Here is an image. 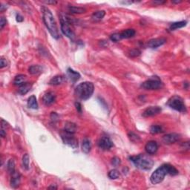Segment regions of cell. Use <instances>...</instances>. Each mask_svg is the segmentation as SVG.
Segmentation results:
<instances>
[{
	"mask_svg": "<svg viewBox=\"0 0 190 190\" xmlns=\"http://www.w3.org/2000/svg\"><path fill=\"white\" fill-rule=\"evenodd\" d=\"M135 35V30L134 29H127L120 33L122 39H128Z\"/></svg>",
	"mask_w": 190,
	"mask_h": 190,
	"instance_id": "25",
	"label": "cell"
},
{
	"mask_svg": "<svg viewBox=\"0 0 190 190\" xmlns=\"http://www.w3.org/2000/svg\"><path fill=\"white\" fill-rule=\"evenodd\" d=\"M140 54H141V51L138 48H134L130 51L129 56L131 57H137L140 56Z\"/></svg>",
	"mask_w": 190,
	"mask_h": 190,
	"instance_id": "33",
	"label": "cell"
},
{
	"mask_svg": "<svg viewBox=\"0 0 190 190\" xmlns=\"http://www.w3.org/2000/svg\"><path fill=\"white\" fill-rule=\"evenodd\" d=\"M48 189H57V186H49V187H48Z\"/></svg>",
	"mask_w": 190,
	"mask_h": 190,
	"instance_id": "45",
	"label": "cell"
},
{
	"mask_svg": "<svg viewBox=\"0 0 190 190\" xmlns=\"http://www.w3.org/2000/svg\"><path fill=\"white\" fill-rule=\"evenodd\" d=\"M173 3H175V4H178V3L182 2V1H172Z\"/></svg>",
	"mask_w": 190,
	"mask_h": 190,
	"instance_id": "46",
	"label": "cell"
},
{
	"mask_svg": "<svg viewBox=\"0 0 190 190\" xmlns=\"http://www.w3.org/2000/svg\"><path fill=\"white\" fill-rule=\"evenodd\" d=\"M64 131H65L66 132H69V133L73 134L74 133L77 131V125L75 123H71V122H66L65 124V128H64Z\"/></svg>",
	"mask_w": 190,
	"mask_h": 190,
	"instance_id": "18",
	"label": "cell"
},
{
	"mask_svg": "<svg viewBox=\"0 0 190 190\" xmlns=\"http://www.w3.org/2000/svg\"><path fill=\"white\" fill-rule=\"evenodd\" d=\"M20 178H21V175L19 173V172H15L12 174V178L11 180V186L13 188H16L19 186L20 184Z\"/></svg>",
	"mask_w": 190,
	"mask_h": 190,
	"instance_id": "15",
	"label": "cell"
},
{
	"mask_svg": "<svg viewBox=\"0 0 190 190\" xmlns=\"http://www.w3.org/2000/svg\"><path fill=\"white\" fill-rule=\"evenodd\" d=\"M64 77L62 75H57L54 77L53 78L51 79V80L49 81V84L51 85V86H59L61 83L64 82Z\"/></svg>",
	"mask_w": 190,
	"mask_h": 190,
	"instance_id": "19",
	"label": "cell"
},
{
	"mask_svg": "<svg viewBox=\"0 0 190 190\" xmlns=\"http://www.w3.org/2000/svg\"><path fill=\"white\" fill-rule=\"evenodd\" d=\"M162 127L158 125H153L150 127V133L152 135H156L162 132Z\"/></svg>",
	"mask_w": 190,
	"mask_h": 190,
	"instance_id": "28",
	"label": "cell"
},
{
	"mask_svg": "<svg viewBox=\"0 0 190 190\" xmlns=\"http://www.w3.org/2000/svg\"><path fill=\"white\" fill-rule=\"evenodd\" d=\"M75 106H76V108H77L78 112L82 113V106H81V104L79 103V102H77V103H75Z\"/></svg>",
	"mask_w": 190,
	"mask_h": 190,
	"instance_id": "39",
	"label": "cell"
},
{
	"mask_svg": "<svg viewBox=\"0 0 190 190\" xmlns=\"http://www.w3.org/2000/svg\"><path fill=\"white\" fill-rule=\"evenodd\" d=\"M157 149H158V145H157V142L153 141H149L146 144L145 146V150L147 154H154L157 152Z\"/></svg>",
	"mask_w": 190,
	"mask_h": 190,
	"instance_id": "12",
	"label": "cell"
},
{
	"mask_svg": "<svg viewBox=\"0 0 190 190\" xmlns=\"http://www.w3.org/2000/svg\"><path fill=\"white\" fill-rule=\"evenodd\" d=\"M42 12L43 22L47 30L54 39L58 40L60 37V34H59L58 27H57V23H56L55 19H54L51 11L47 7L43 6L42 8Z\"/></svg>",
	"mask_w": 190,
	"mask_h": 190,
	"instance_id": "2",
	"label": "cell"
},
{
	"mask_svg": "<svg viewBox=\"0 0 190 190\" xmlns=\"http://www.w3.org/2000/svg\"><path fill=\"white\" fill-rule=\"evenodd\" d=\"M28 106L32 109H37L38 108V103H37V98L34 95L30 96L28 100Z\"/></svg>",
	"mask_w": 190,
	"mask_h": 190,
	"instance_id": "23",
	"label": "cell"
},
{
	"mask_svg": "<svg viewBox=\"0 0 190 190\" xmlns=\"http://www.w3.org/2000/svg\"><path fill=\"white\" fill-rule=\"evenodd\" d=\"M8 170L11 174L16 172V171H15V162L13 159H11V160H9V161H8Z\"/></svg>",
	"mask_w": 190,
	"mask_h": 190,
	"instance_id": "29",
	"label": "cell"
},
{
	"mask_svg": "<svg viewBox=\"0 0 190 190\" xmlns=\"http://www.w3.org/2000/svg\"><path fill=\"white\" fill-rule=\"evenodd\" d=\"M58 118H59L58 115H57L55 112L51 113V119L52 121H54V122L57 121V120H58Z\"/></svg>",
	"mask_w": 190,
	"mask_h": 190,
	"instance_id": "38",
	"label": "cell"
},
{
	"mask_svg": "<svg viewBox=\"0 0 190 190\" xmlns=\"http://www.w3.org/2000/svg\"><path fill=\"white\" fill-rule=\"evenodd\" d=\"M153 2L154 3V4L161 5V4H164V3H165L166 1H154Z\"/></svg>",
	"mask_w": 190,
	"mask_h": 190,
	"instance_id": "43",
	"label": "cell"
},
{
	"mask_svg": "<svg viewBox=\"0 0 190 190\" xmlns=\"http://www.w3.org/2000/svg\"><path fill=\"white\" fill-rule=\"evenodd\" d=\"M0 135H1V137H5L6 136V132L5 130L3 129V128H1V132H0Z\"/></svg>",
	"mask_w": 190,
	"mask_h": 190,
	"instance_id": "41",
	"label": "cell"
},
{
	"mask_svg": "<svg viewBox=\"0 0 190 190\" xmlns=\"http://www.w3.org/2000/svg\"><path fill=\"white\" fill-rule=\"evenodd\" d=\"M186 24H187V22H186V21L176 22V23H172V25H170V30H174L178 29V28H184V27L186 26Z\"/></svg>",
	"mask_w": 190,
	"mask_h": 190,
	"instance_id": "26",
	"label": "cell"
},
{
	"mask_svg": "<svg viewBox=\"0 0 190 190\" xmlns=\"http://www.w3.org/2000/svg\"><path fill=\"white\" fill-rule=\"evenodd\" d=\"M55 100L56 95L51 91L46 93L42 97V101H43V103L45 106H51V105L53 104Z\"/></svg>",
	"mask_w": 190,
	"mask_h": 190,
	"instance_id": "14",
	"label": "cell"
},
{
	"mask_svg": "<svg viewBox=\"0 0 190 190\" xmlns=\"http://www.w3.org/2000/svg\"><path fill=\"white\" fill-rule=\"evenodd\" d=\"M32 85L29 83H25L19 87V93L20 94H26L31 89Z\"/></svg>",
	"mask_w": 190,
	"mask_h": 190,
	"instance_id": "21",
	"label": "cell"
},
{
	"mask_svg": "<svg viewBox=\"0 0 190 190\" xmlns=\"http://www.w3.org/2000/svg\"><path fill=\"white\" fill-rule=\"evenodd\" d=\"M110 38H111V40H112L113 42H119L120 40H122L121 36H120V33H113L112 35H111Z\"/></svg>",
	"mask_w": 190,
	"mask_h": 190,
	"instance_id": "34",
	"label": "cell"
},
{
	"mask_svg": "<svg viewBox=\"0 0 190 190\" xmlns=\"http://www.w3.org/2000/svg\"><path fill=\"white\" fill-rule=\"evenodd\" d=\"M67 74L69 77L70 78V79L73 83L77 82V80H79V78H80V74H79V73H78L77 71H74L73 69H71V68L68 69Z\"/></svg>",
	"mask_w": 190,
	"mask_h": 190,
	"instance_id": "16",
	"label": "cell"
},
{
	"mask_svg": "<svg viewBox=\"0 0 190 190\" xmlns=\"http://www.w3.org/2000/svg\"><path fill=\"white\" fill-rule=\"evenodd\" d=\"M43 71V69L41 65H31L28 69V71L30 74H33V75H37V74H40V73L42 72Z\"/></svg>",
	"mask_w": 190,
	"mask_h": 190,
	"instance_id": "24",
	"label": "cell"
},
{
	"mask_svg": "<svg viewBox=\"0 0 190 190\" xmlns=\"http://www.w3.org/2000/svg\"><path fill=\"white\" fill-rule=\"evenodd\" d=\"M108 176L111 179H117V178L120 177V172L117 169H112V170H111L108 172Z\"/></svg>",
	"mask_w": 190,
	"mask_h": 190,
	"instance_id": "30",
	"label": "cell"
},
{
	"mask_svg": "<svg viewBox=\"0 0 190 190\" xmlns=\"http://www.w3.org/2000/svg\"><path fill=\"white\" fill-rule=\"evenodd\" d=\"M94 85L91 82H83L79 83L75 89V94L78 98L86 100L92 96L94 93Z\"/></svg>",
	"mask_w": 190,
	"mask_h": 190,
	"instance_id": "3",
	"label": "cell"
},
{
	"mask_svg": "<svg viewBox=\"0 0 190 190\" xmlns=\"http://www.w3.org/2000/svg\"><path fill=\"white\" fill-rule=\"evenodd\" d=\"M70 25L71 21L69 19V18H61V30L66 37H69L71 40H74V37H75V33H74V30L71 29Z\"/></svg>",
	"mask_w": 190,
	"mask_h": 190,
	"instance_id": "6",
	"label": "cell"
},
{
	"mask_svg": "<svg viewBox=\"0 0 190 190\" xmlns=\"http://www.w3.org/2000/svg\"><path fill=\"white\" fill-rule=\"evenodd\" d=\"M7 65H8V62H7L6 59L3 58V57H2L1 59H0V67H1V69L6 67Z\"/></svg>",
	"mask_w": 190,
	"mask_h": 190,
	"instance_id": "36",
	"label": "cell"
},
{
	"mask_svg": "<svg viewBox=\"0 0 190 190\" xmlns=\"http://www.w3.org/2000/svg\"><path fill=\"white\" fill-rule=\"evenodd\" d=\"M181 138L180 135L177 133H170L163 137V141L166 144H172L176 142Z\"/></svg>",
	"mask_w": 190,
	"mask_h": 190,
	"instance_id": "11",
	"label": "cell"
},
{
	"mask_svg": "<svg viewBox=\"0 0 190 190\" xmlns=\"http://www.w3.org/2000/svg\"><path fill=\"white\" fill-rule=\"evenodd\" d=\"M178 174V170L174 166L169 164H163L160 167L157 168L154 172L152 173L150 177L151 182L153 184H160L164 181V178L166 174L170 175H176Z\"/></svg>",
	"mask_w": 190,
	"mask_h": 190,
	"instance_id": "1",
	"label": "cell"
},
{
	"mask_svg": "<svg viewBox=\"0 0 190 190\" xmlns=\"http://www.w3.org/2000/svg\"><path fill=\"white\" fill-rule=\"evenodd\" d=\"M167 105L170 107L172 109L175 110V111H180V112L182 113H186V106L185 105V103L183 100V98H181V97L177 96H173L167 102Z\"/></svg>",
	"mask_w": 190,
	"mask_h": 190,
	"instance_id": "5",
	"label": "cell"
},
{
	"mask_svg": "<svg viewBox=\"0 0 190 190\" xmlns=\"http://www.w3.org/2000/svg\"><path fill=\"white\" fill-rule=\"evenodd\" d=\"M162 111L160 107L159 106H150L149 108H146L144 111L142 112V116L144 118H149V117L155 116V115L159 114Z\"/></svg>",
	"mask_w": 190,
	"mask_h": 190,
	"instance_id": "10",
	"label": "cell"
},
{
	"mask_svg": "<svg viewBox=\"0 0 190 190\" xmlns=\"http://www.w3.org/2000/svg\"><path fill=\"white\" fill-rule=\"evenodd\" d=\"M120 3H122V4H125V5H130L132 4L133 2L132 1H123V2H120Z\"/></svg>",
	"mask_w": 190,
	"mask_h": 190,
	"instance_id": "42",
	"label": "cell"
},
{
	"mask_svg": "<svg viewBox=\"0 0 190 190\" xmlns=\"http://www.w3.org/2000/svg\"><path fill=\"white\" fill-rule=\"evenodd\" d=\"M45 2L46 3V4H52V5H54V4H56V3H57V2H56V1H45Z\"/></svg>",
	"mask_w": 190,
	"mask_h": 190,
	"instance_id": "44",
	"label": "cell"
},
{
	"mask_svg": "<svg viewBox=\"0 0 190 190\" xmlns=\"http://www.w3.org/2000/svg\"><path fill=\"white\" fill-rule=\"evenodd\" d=\"M105 15H106V12L104 11H98L94 12V13L91 16V19L94 22H99L101 19H103V18L104 17Z\"/></svg>",
	"mask_w": 190,
	"mask_h": 190,
	"instance_id": "22",
	"label": "cell"
},
{
	"mask_svg": "<svg viewBox=\"0 0 190 190\" xmlns=\"http://www.w3.org/2000/svg\"><path fill=\"white\" fill-rule=\"evenodd\" d=\"M98 146L99 147L103 150H109L113 147V142L111 141V139L107 136H103L100 139L98 142Z\"/></svg>",
	"mask_w": 190,
	"mask_h": 190,
	"instance_id": "9",
	"label": "cell"
},
{
	"mask_svg": "<svg viewBox=\"0 0 190 190\" xmlns=\"http://www.w3.org/2000/svg\"><path fill=\"white\" fill-rule=\"evenodd\" d=\"M128 137H129L131 141H132L133 142H137L140 140V137L137 135H136V134L133 133V132L128 133Z\"/></svg>",
	"mask_w": 190,
	"mask_h": 190,
	"instance_id": "32",
	"label": "cell"
},
{
	"mask_svg": "<svg viewBox=\"0 0 190 190\" xmlns=\"http://www.w3.org/2000/svg\"><path fill=\"white\" fill-rule=\"evenodd\" d=\"M23 16H21L20 14H17L16 15V21L18 22V23H22V22L23 21Z\"/></svg>",
	"mask_w": 190,
	"mask_h": 190,
	"instance_id": "40",
	"label": "cell"
},
{
	"mask_svg": "<svg viewBox=\"0 0 190 190\" xmlns=\"http://www.w3.org/2000/svg\"><path fill=\"white\" fill-rule=\"evenodd\" d=\"M166 40L164 38H155L149 40L148 42V46L151 48H157L165 44Z\"/></svg>",
	"mask_w": 190,
	"mask_h": 190,
	"instance_id": "13",
	"label": "cell"
},
{
	"mask_svg": "<svg viewBox=\"0 0 190 190\" xmlns=\"http://www.w3.org/2000/svg\"><path fill=\"white\" fill-rule=\"evenodd\" d=\"M135 166L141 170H150L154 165V161L148 156L143 154H138L129 157Z\"/></svg>",
	"mask_w": 190,
	"mask_h": 190,
	"instance_id": "4",
	"label": "cell"
},
{
	"mask_svg": "<svg viewBox=\"0 0 190 190\" xmlns=\"http://www.w3.org/2000/svg\"><path fill=\"white\" fill-rule=\"evenodd\" d=\"M30 159H29V156H28V154H24L23 157V164L24 167L25 168V169H29V162H30Z\"/></svg>",
	"mask_w": 190,
	"mask_h": 190,
	"instance_id": "31",
	"label": "cell"
},
{
	"mask_svg": "<svg viewBox=\"0 0 190 190\" xmlns=\"http://www.w3.org/2000/svg\"><path fill=\"white\" fill-rule=\"evenodd\" d=\"M7 24V20L5 19V17H1V19H0V28L1 29H2Z\"/></svg>",
	"mask_w": 190,
	"mask_h": 190,
	"instance_id": "37",
	"label": "cell"
},
{
	"mask_svg": "<svg viewBox=\"0 0 190 190\" xmlns=\"http://www.w3.org/2000/svg\"><path fill=\"white\" fill-rule=\"evenodd\" d=\"M91 149V143L89 139L86 138L83 140L82 151L84 153L89 154Z\"/></svg>",
	"mask_w": 190,
	"mask_h": 190,
	"instance_id": "20",
	"label": "cell"
},
{
	"mask_svg": "<svg viewBox=\"0 0 190 190\" xmlns=\"http://www.w3.org/2000/svg\"><path fill=\"white\" fill-rule=\"evenodd\" d=\"M26 79H27L26 75H24V74H19V75H17L14 78L13 84H14L15 86L19 87L20 86H22L24 83H26Z\"/></svg>",
	"mask_w": 190,
	"mask_h": 190,
	"instance_id": "17",
	"label": "cell"
},
{
	"mask_svg": "<svg viewBox=\"0 0 190 190\" xmlns=\"http://www.w3.org/2000/svg\"><path fill=\"white\" fill-rule=\"evenodd\" d=\"M163 83L158 77H151L148 80L142 83L141 87L146 90H157L162 87Z\"/></svg>",
	"mask_w": 190,
	"mask_h": 190,
	"instance_id": "7",
	"label": "cell"
},
{
	"mask_svg": "<svg viewBox=\"0 0 190 190\" xmlns=\"http://www.w3.org/2000/svg\"><path fill=\"white\" fill-rule=\"evenodd\" d=\"M69 10L71 13H78V14H80V13H83L86 11V9L84 8H80V7H75V6H69Z\"/></svg>",
	"mask_w": 190,
	"mask_h": 190,
	"instance_id": "27",
	"label": "cell"
},
{
	"mask_svg": "<svg viewBox=\"0 0 190 190\" xmlns=\"http://www.w3.org/2000/svg\"><path fill=\"white\" fill-rule=\"evenodd\" d=\"M120 164H121V160H120V159L118 157H114L112 160H111V164H112L114 166H115V167H118V166L120 165Z\"/></svg>",
	"mask_w": 190,
	"mask_h": 190,
	"instance_id": "35",
	"label": "cell"
},
{
	"mask_svg": "<svg viewBox=\"0 0 190 190\" xmlns=\"http://www.w3.org/2000/svg\"><path fill=\"white\" fill-rule=\"evenodd\" d=\"M61 137H62V140L64 143L68 145L69 146L73 149H77L78 147V140L74 137L73 134L69 133V132H66L65 131H64L61 134Z\"/></svg>",
	"mask_w": 190,
	"mask_h": 190,
	"instance_id": "8",
	"label": "cell"
}]
</instances>
